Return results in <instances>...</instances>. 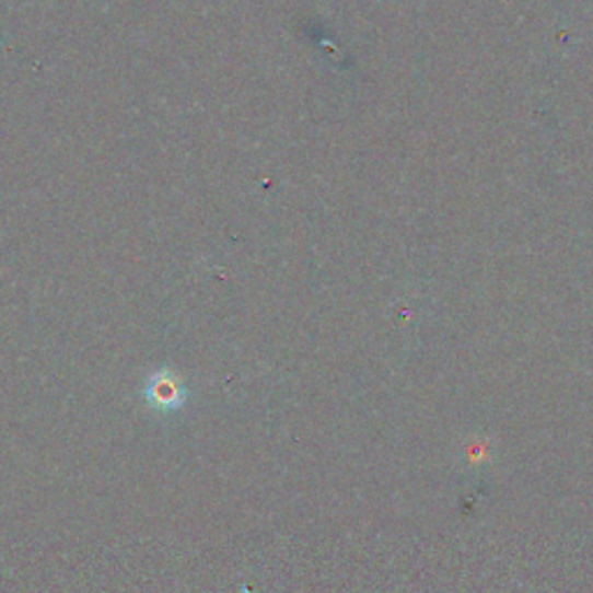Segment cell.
Returning a JSON list of instances; mask_svg holds the SVG:
<instances>
[{
	"instance_id": "1",
	"label": "cell",
	"mask_w": 593,
	"mask_h": 593,
	"mask_svg": "<svg viewBox=\"0 0 593 593\" xmlns=\"http://www.w3.org/2000/svg\"><path fill=\"white\" fill-rule=\"evenodd\" d=\"M144 402L158 412H176L188 402V389L179 375L170 369H161L149 375L144 385Z\"/></svg>"
}]
</instances>
